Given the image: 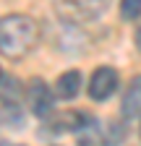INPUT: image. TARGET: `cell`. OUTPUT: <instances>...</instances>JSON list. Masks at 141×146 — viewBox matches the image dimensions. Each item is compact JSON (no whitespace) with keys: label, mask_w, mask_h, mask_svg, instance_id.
Wrapping results in <instances>:
<instances>
[{"label":"cell","mask_w":141,"mask_h":146,"mask_svg":"<svg viewBox=\"0 0 141 146\" xmlns=\"http://www.w3.org/2000/svg\"><path fill=\"white\" fill-rule=\"evenodd\" d=\"M37 26L24 13H11L0 18V55L11 60H21L34 47Z\"/></svg>","instance_id":"obj_1"},{"label":"cell","mask_w":141,"mask_h":146,"mask_svg":"<svg viewBox=\"0 0 141 146\" xmlns=\"http://www.w3.org/2000/svg\"><path fill=\"white\" fill-rule=\"evenodd\" d=\"M26 99H29V107H31V112L34 115H50V110H52V91L50 86L42 81V78H34L26 89Z\"/></svg>","instance_id":"obj_4"},{"label":"cell","mask_w":141,"mask_h":146,"mask_svg":"<svg viewBox=\"0 0 141 146\" xmlns=\"http://www.w3.org/2000/svg\"><path fill=\"white\" fill-rule=\"evenodd\" d=\"M118 89V73L115 68L110 65H102L92 73V81H89V97L94 102H102V99H107L112 97V91Z\"/></svg>","instance_id":"obj_3"},{"label":"cell","mask_w":141,"mask_h":146,"mask_svg":"<svg viewBox=\"0 0 141 146\" xmlns=\"http://www.w3.org/2000/svg\"><path fill=\"white\" fill-rule=\"evenodd\" d=\"M120 16L126 21H136L141 16V0H120Z\"/></svg>","instance_id":"obj_7"},{"label":"cell","mask_w":141,"mask_h":146,"mask_svg":"<svg viewBox=\"0 0 141 146\" xmlns=\"http://www.w3.org/2000/svg\"><path fill=\"white\" fill-rule=\"evenodd\" d=\"M81 89V73L78 70H65L63 76L55 81V94L63 99H73Z\"/></svg>","instance_id":"obj_5"},{"label":"cell","mask_w":141,"mask_h":146,"mask_svg":"<svg viewBox=\"0 0 141 146\" xmlns=\"http://www.w3.org/2000/svg\"><path fill=\"white\" fill-rule=\"evenodd\" d=\"M141 112V76L131 81L126 97H123V115L126 117H138Z\"/></svg>","instance_id":"obj_6"},{"label":"cell","mask_w":141,"mask_h":146,"mask_svg":"<svg viewBox=\"0 0 141 146\" xmlns=\"http://www.w3.org/2000/svg\"><path fill=\"white\" fill-rule=\"evenodd\" d=\"M136 47L141 50V24H138V29H136Z\"/></svg>","instance_id":"obj_8"},{"label":"cell","mask_w":141,"mask_h":146,"mask_svg":"<svg viewBox=\"0 0 141 146\" xmlns=\"http://www.w3.org/2000/svg\"><path fill=\"white\" fill-rule=\"evenodd\" d=\"M110 0H55V11L65 21H94L97 16L104 13Z\"/></svg>","instance_id":"obj_2"}]
</instances>
